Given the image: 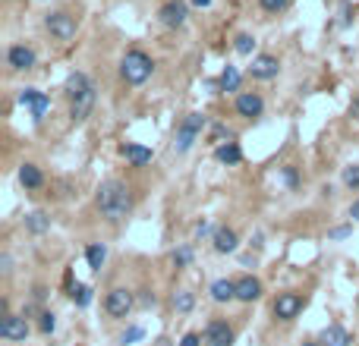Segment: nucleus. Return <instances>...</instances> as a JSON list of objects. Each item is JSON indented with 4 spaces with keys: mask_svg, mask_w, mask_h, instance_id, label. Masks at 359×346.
Instances as JSON below:
<instances>
[{
    "mask_svg": "<svg viewBox=\"0 0 359 346\" xmlns=\"http://www.w3.org/2000/svg\"><path fill=\"white\" fill-rule=\"evenodd\" d=\"M95 205H98V211H101V218L117 224V220H123L129 211H133V192H129V186L120 183V180H108V183H101V189H98Z\"/></svg>",
    "mask_w": 359,
    "mask_h": 346,
    "instance_id": "f257e3e1",
    "label": "nucleus"
},
{
    "mask_svg": "<svg viewBox=\"0 0 359 346\" xmlns=\"http://www.w3.org/2000/svg\"><path fill=\"white\" fill-rule=\"evenodd\" d=\"M155 73V60L145 51H126V57L120 60V76L126 85H145Z\"/></svg>",
    "mask_w": 359,
    "mask_h": 346,
    "instance_id": "f03ea898",
    "label": "nucleus"
},
{
    "mask_svg": "<svg viewBox=\"0 0 359 346\" xmlns=\"http://www.w3.org/2000/svg\"><path fill=\"white\" fill-rule=\"evenodd\" d=\"M205 123H208V116L205 114H190V116H183V123L176 126V151H190L192 145H196V139L202 136V129H205Z\"/></svg>",
    "mask_w": 359,
    "mask_h": 346,
    "instance_id": "7ed1b4c3",
    "label": "nucleus"
},
{
    "mask_svg": "<svg viewBox=\"0 0 359 346\" xmlns=\"http://www.w3.org/2000/svg\"><path fill=\"white\" fill-rule=\"evenodd\" d=\"M133 306H136V296H133V290H126V286H114V290L108 293V299H104V312H108L110 318H129Z\"/></svg>",
    "mask_w": 359,
    "mask_h": 346,
    "instance_id": "20e7f679",
    "label": "nucleus"
},
{
    "mask_svg": "<svg viewBox=\"0 0 359 346\" xmlns=\"http://www.w3.org/2000/svg\"><path fill=\"white\" fill-rule=\"evenodd\" d=\"M44 28H48L57 41H69L76 35V16H69L67 10H57V13H51L48 19H44Z\"/></svg>",
    "mask_w": 359,
    "mask_h": 346,
    "instance_id": "39448f33",
    "label": "nucleus"
},
{
    "mask_svg": "<svg viewBox=\"0 0 359 346\" xmlns=\"http://www.w3.org/2000/svg\"><path fill=\"white\" fill-rule=\"evenodd\" d=\"M186 16H190V7H186L183 0H167V3L158 10V19H161V26H167V28L186 26Z\"/></svg>",
    "mask_w": 359,
    "mask_h": 346,
    "instance_id": "423d86ee",
    "label": "nucleus"
},
{
    "mask_svg": "<svg viewBox=\"0 0 359 346\" xmlns=\"http://www.w3.org/2000/svg\"><path fill=\"white\" fill-rule=\"evenodd\" d=\"M299 312H303V296L299 293H281L274 299V318L278 321H293Z\"/></svg>",
    "mask_w": 359,
    "mask_h": 346,
    "instance_id": "0eeeda50",
    "label": "nucleus"
},
{
    "mask_svg": "<svg viewBox=\"0 0 359 346\" xmlns=\"http://www.w3.org/2000/svg\"><path fill=\"white\" fill-rule=\"evenodd\" d=\"M0 337L13 340V343H26L28 321L22 318V315H3V318H0Z\"/></svg>",
    "mask_w": 359,
    "mask_h": 346,
    "instance_id": "6e6552de",
    "label": "nucleus"
},
{
    "mask_svg": "<svg viewBox=\"0 0 359 346\" xmlns=\"http://www.w3.org/2000/svg\"><path fill=\"white\" fill-rule=\"evenodd\" d=\"M249 73H252V79H258V82H268V79H274V76L281 73V60H278V57H274V54H258L256 60H252Z\"/></svg>",
    "mask_w": 359,
    "mask_h": 346,
    "instance_id": "1a4fd4ad",
    "label": "nucleus"
},
{
    "mask_svg": "<svg viewBox=\"0 0 359 346\" xmlns=\"http://www.w3.org/2000/svg\"><path fill=\"white\" fill-rule=\"evenodd\" d=\"M205 343L208 346H231L233 343V327L221 318L208 321V327H205Z\"/></svg>",
    "mask_w": 359,
    "mask_h": 346,
    "instance_id": "9d476101",
    "label": "nucleus"
},
{
    "mask_svg": "<svg viewBox=\"0 0 359 346\" xmlns=\"http://www.w3.org/2000/svg\"><path fill=\"white\" fill-rule=\"evenodd\" d=\"M19 104H22L26 110H32L35 120H41V116L51 110L48 95H44V92H38V89H26V92H22V95H19Z\"/></svg>",
    "mask_w": 359,
    "mask_h": 346,
    "instance_id": "9b49d317",
    "label": "nucleus"
},
{
    "mask_svg": "<svg viewBox=\"0 0 359 346\" xmlns=\"http://www.w3.org/2000/svg\"><path fill=\"white\" fill-rule=\"evenodd\" d=\"M262 110H265L262 95H256V92H243V95H237V114L240 116L256 120V116H262Z\"/></svg>",
    "mask_w": 359,
    "mask_h": 346,
    "instance_id": "f8f14e48",
    "label": "nucleus"
},
{
    "mask_svg": "<svg viewBox=\"0 0 359 346\" xmlns=\"http://www.w3.org/2000/svg\"><path fill=\"white\" fill-rule=\"evenodd\" d=\"M92 107H95V85H92L88 92H82L79 98H73V101H69V120L82 123L88 114H92Z\"/></svg>",
    "mask_w": 359,
    "mask_h": 346,
    "instance_id": "ddd939ff",
    "label": "nucleus"
},
{
    "mask_svg": "<svg viewBox=\"0 0 359 346\" xmlns=\"http://www.w3.org/2000/svg\"><path fill=\"white\" fill-rule=\"evenodd\" d=\"M211 243H215V252H221V255H231V252H237L240 236H237V230H231V227H217L215 236H211Z\"/></svg>",
    "mask_w": 359,
    "mask_h": 346,
    "instance_id": "4468645a",
    "label": "nucleus"
},
{
    "mask_svg": "<svg viewBox=\"0 0 359 346\" xmlns=\"http://www.w3.org/2000/svg\"><path fill=\"white\" fill-rule=\"evenodd\" d=\"M35 60H38V57H35V51L26 48V44H13V48L7 51V63L13 69H32Z\"/></svg>",
    "mask_w": 359,
    "mask_h": 346,
    "instance_id": "2eb2a0df",
    "label": "nucleus"
},
{
    "mask_svg": "<svg viewBox=\"0 0 359 346\" xmlns=\"http://www.w3.org/2000/svg\"><path fill=\"white\" fill-rule=\"evenodd\" d=\"M258 296H262V280H258V277L246 274V277L237 280V299H240V302H256Z\"/></svg>",
    "mask_w": 359,
    "mask_h": 346,
    "instance_id": "dca6fc26",
    "label": "nucleus"
},
{
    "mask_svg": "<svg viewBox=\"0 0 359 346\" xmlns=\"http://www.w3.org/2000/svg\"><path fill=\"white\" fill-rule=\"evenodd\" d=\"M120 155L126 157L133 167H145V164L151 161V148H145V145H136V142H126L120 148Z\"/></svg>",
    "mask_w": 359,
    "mask_h": 346,
    "instance_id": "f3484780",
    "label": "nucleus"
},
{
    "mask_svg": "<svg viewBox=\"0 0 359 346\" xmlns=\"http://www.w3.org/2000/svg\"><path fill=\"white\" fill-rule=\"evenodd\" d=\"M350 343H353L350 331L340 325H328L325 331H322V346H350Z\"/></svg>",
    "mask_w": 359,
    "mask_h": 346,
    "instance_id": "a211bd4d",
    "label": "nucleus"
},
{
    "mask_svg": "<svg viewBox=\"0 0 359 346\" xmlns=\"http://www.w3.org/2000/svg\"><path fill=\"white\" fill-rule=\"evenodd\" d=\"M215 161H217V164H227V167H233V164L243 161V151H240L237 142H224V145H217V148H215Z\"/></svg>",
    "mask_w": 359,
    "mask_h": 346,
    "instance_id": "6ab92c4d",
    "label": "nucleus"
},
{
    "mask_svg": "<svg viewBox=\"0 0 359 346\" xmlns=\"http://www.w3.org/2000/svg\"><path fill=\"white\" fill-rule=\"evenodd\" d=\"M211 299H215V302H231V299H237V280H227V277L215 280V284H211Z\"/></svg>",
    "mask_w": 359,
    "mask_h": 346,
    "instance_id": "aec40b11",
    "label": "nucleus"
},
{
    "mask_svg": "<svg viewBox=\"0 0 359 346\" xmlns=\"http://www.w3.org/2000/svg\"><path fill=\"white\" fill-rule=\"evenodd\" d=\"M88 89H92V82H88V76H85V73H69L67 85H63V92H67L69 101H73V98H79L82 92H88Z\"/></svg>",
    "mask_w": 359,
    "mask_h": 346,
    "instance_id": "412c9836",
    "label": "nucleus"
},
{
    "mask_svg": "<svg viewBox=\"0 0 359 346\" xmlns=\"http://www.w3.org/2000/svg\"><path fill=\"white\" fill-rule=\"evenodd\" d=\"M19 183L26 186V189H38V186L44 183V173H41V167H35V164H22L19 167Z\"/></svg>",
    "mask_w": 359,
    "mask_h": 346,
    "instance_id": "4be33fe9",
    "label": "nucleus"
},
{
    "mask_svg": "<svg viewBox=\"0 0 359 346\" xmlns=\"http://www.w3.org/2000/svg\"><path fill=\"white\" fill-rule=\"evenodd\" d=\"M85 261H88V268H92V271H101L104 261H108V249H104L101 243H92L85 249Z\"/></svg>",
    "mask_w": 359,
    "mask_h": 346,
    "instance_id": "5701e85b",
    "label": "nucleus"
},
{
    "mask_svg": "<svg viewBox=\"0 0 359 346\" xmlns=\"http://www.w3.org/2000/svg\"><path fill=\"white\" fill-rule=\"evenodd\" d=\"M26 230L35 233V236H38V233H48L51 230V218L44 214V211H32V214L26 218Z\"/></svg>",
    "mask_w": 359,
    "mask_h": 346,
    "instance_id": "b1692460",
    "label": "nucleus"
},
{
    "mask_svg": "<svg viewBox=\"0 0 359 346\" xmlns=\"http://www.w3.org/2000/svg\"><path fill=\"white\" fill-rule=\"evenodd\" d=\"M221 92H240V69L237 67H224V73H221Z\"/></svg>",
    "mask_w": 359,
    "mask_h": 346,
    "instance_id": "393cba45",
    "label": "nucleus"
},
{
    "mask_svg": "<svg viewBox=\"0 0 359 346\" xmlns=\"http://www.w3.org/2000/svg\"><path fill=\"white\" fill-rule=\"evenodd\" d=\"M192 306H196V296H192L190 290H180V293L174 296V309H176L180 315H190Z\"/></svg>",
    "mask_w": 359,
    "mask_h": 346,
    "instance_id": "a878e982",
    "label": "nucleus"
},
{
    "mask_svg": "<svg viewBox=\"0 0 359 346\" xmlns=\"http://www.w3.org/2000/svg\"><path fill=\"white\" fill-rule=\"evenodd\" d=\"M69 296H73V302H76L79 309H85L88 302H92V286L76 284V286H69Z\"/></svg>",
    "mask_w": 359,
    "mask_h": 346,
    "instance_id": "bb28decb",
    "label": "nucleus"
},
{
    "mask_svg": "<svg viewBox=\"0 0 359 346\" xmlns=\"http://www.w3.org/2000/svg\"><path fill=\"white\" fill-rule=\"evenodd\" d=\"M252 48H256V38H252V35H246V32H240L237 38H233V51H237V54H252Z\"/></svg>",
    "mask_w": 359,
    "mask_h": 346,
    "instance_id": "cd10ccee",
    "label": "nucleus"
},
{
    "mask_svg": "<svg viewBox=\"0 0 359 346\" xmlns=\"http://www.w3.org/2000/svg\"><path fill=\"white\" fill-rule=\"evenodd\" d=\"M344 186L353 192H359V164H350V167L344 170Z\"/></svg>",
    "mask_w": 359,
    "mask_h": 346,
    "instance_id": "c85d7f7f",
    "label": "nucleus"
},
{
    "mask_svg": "<svg viewBox=\"0 0 359 346\" xmlns=\"http://www.w3.org/2000/svg\"><path fill=\"white\" fill-rule=\"evenodd\" d=\"M190 261H192V249H190V245H180V249L174 252V265L176 268H186Z\"/></svg>",
    "mask_w": 359,
    "mask_h": 346,
    "instance_id": "c756f323",
    "label": "nucleus"
},
{
    "mask_svg": "<svg viewBox=\"0 0 359 346\" xmlns=\"http://www.w3.org/2000/svg\"><path fill=\"white\" fill-rule=\"evenodd\" d=\"M258 3H262L265 13H284L290 0H258Z\"/></svg>",
    "mask_w": 359,
    "mask_h": 346,
    "instance_id": "7c9ffc66",
    "label": "nucleus"
},
{
    "mask_svg": "<svg viewBox=\"0 0 359 346\" xmlns=\"http://www.w3.org/2000/svg\"><path fill=\"white\" fill-rule=\"evenodd\" d=\"M38 327H41V334H54V327H57V315L44 312V315H41V321H38Z\"/></svg>",
    "mask_w": 359,
    "mask_h": 346,
    "instance_id": "2f4dec72",
    "label": "nucleus"
},
{
    "mask_svg": "<svg viewBox=\"0 0 359 346\" xmlns=\"http://www.w3.org/2000/svg\"><path fill=\"white\" fill-rule=\"evenodd\" d=\"M142 327H126V334H123V337H120V343L123 346H126V343H136V340H142Z\"/></svg>",
    "mask_w": 359,
    "mask_h": 346,
    "instance_id": "473e14b6",
    "label": "nucleus"
},
{
    "mask_svg": "<svg viewBox=\"0 0 359 346\" xmlns=\"http://www.w3.org/2000/svg\"><path fill=\"white\" fill-rule=\"evenodd\" d=\"M180 346H202V337H199V334H186V337L180 340Z\"/></svg>",
    "mask_w": 359,
    "mask_h": 346,
    "instance_id": "72a5a7b5",
    "label": "nucleus"
},
{
    "mask_svg": "<svg viewBox=\"0 0 359 346\" xmlns=\"http://www.w3.org/2000/svg\"><path fill=\"white\" fill-rule=\"evenodd\" d=\"M224 136H231V132H227L224 126H215V132H211V142H215V145H224V142H221Z\"/></svg>",
    "mask_w": 359,
    "mask_h": 346,
    "instance_id": "f704fd0d",
    "label": "nucleus"
},
{
    "mask_svg": "<svg viewBox=\"0 0 359 346\" xmlns=\"http://www.w3.org/2000/svg\"><path fill=\"white\" fill-rule=\"evenodd\" d=\"M284 183L287 186H297V170H293V167H284Z\"/></svg>",
    "mask_w": 359,
    "mask_h": 346,
    "instance_id": "c9c22d12",
    "label": "nucleus"
},
{
    "mask_svg": "<svg viewBox=\"0 0 359 346\" xmlns=\"http://www.w3.org/2000/svg\"><path fill=\"white\" fill-rule=\"evenodd\" d=\"M350 116H353V120H356V123H359V95H356V98H353V101H350Z\"/></svg>",
    "mask_w": 359,
    "mask_h": 346,
    "instance_id": "e433bc0d",
    "label": "nucleus"
},
{
    "mask_svg": "<svg viewBox=\"0 0 359 346\" xmlns=\"http://www.w3.org/2000/svg\"><path fill=\"white\" fill-rule=\"evenodd\" d=\"M208 230H211V227L205 224V220H202V224H196V236H205V233H208Z\"/></svg>",
    "mask_w": 359,
    "mask_h": 346,
    "instance_id": "4c0bfd02",
    "label": "nucleus"
},
{
    "mask_svg": "<svg viewBox=\"0 0 359 346\" xmlns=\"http://www.w3.org/2000/svg\"><path fill=\"white\" fill-rule=\"evenodd\" d=\"M350 218H353V220H359V198L350 205Z\"/></svg>",
    "mask_w": 359,
    "mask_h": 346,
    "instance_id": "58836bf2",
    "label": "nucleus"
},
{
    "mask_svg": "<svg viewBox=\"0 0 359 346\" xmlns=\"http://www.w3.org/2000/svg\"><path fill=\"white\" fill-rule=\"evenodd\" d=\"M347 233H350V230H347V227H340V230H334V233H331V236H334V239H344V236H347Z\"/></svg>",
    "mask_w": 359,
    "mask_h": 346,
    "instance_id": "ea45409f",
    "label": "nucleus"
},
{
    "mask_svg": "<svg viewBox=\"0 0 359 346\" xmlns=\"http://www.w3.org/2000/svg\"><path fill=\"white\" fill-rule=\"evenodd\" d=\"M192 7H202L205 10V7H211V0H192Z\"/></svg>",
    "mask_w": 359,
    "mask_h": 346,
    "instance_id": "a19ab883",
    "label": "nucleus"
},
{
    "mask_svg": "<svg viewBox=\"0 0 359 346\" xmlns=\"http://www.w3.org/2000/svg\"><path fill=\"white\" fill-rule=\"evenodd\" d=\"M299 346H322V343H312V340H306V343H299Z\"/></svg>",
    "mask_w": 359,
    "mask_h": 346,
    "instance_id": "79ce46f5",
    "label": "nucleus"
}]
</instances>
